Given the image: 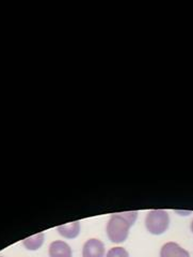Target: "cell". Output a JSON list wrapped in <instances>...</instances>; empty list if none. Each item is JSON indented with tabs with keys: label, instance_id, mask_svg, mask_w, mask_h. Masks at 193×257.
I'll use <instances>...</instances> for the list:
<instances>
[{
	"label": "cell",
	"instance_id": "obj_3",
	"mask_svg": "<svg viewBox=\"0 0 193 257\" xmlns=\"http://www.w3.org/2000/svg\"><path fill=\"white\" fill-rule=\"evenodd\" d=\"M104 245L98 239L88 240L82 248V257H104Z\"/></svg>",
	"mask_w": 193,
	"mask_h": 257
},
{
	"label": "cell",
	"instance_id": "obj_1",
	"mask_svg": "<svg viewBox=\"0 0 193 257\" xmlns=\"http://www.w3.org/2000/svg\"><path fill=\"white\" fill-rule=\"evenodd\" d=\"M138 212H123L116 213L110 216L107 224V235L110 241L114 243H122L130 234V228L136 222Z\"/></svg>",
	"mask_w": 193,
	"mask_h": 257
},
{
	"label": "cell",
	"instance_id": "obj_7",
	"mask_svg": "<svg viewBox=\"0 0 193 257\" xmlns=\"http://www.w3.org/2000/svg\"><path fill=\"white\" fill-rule=\"evenodd\" d=\"M44 241V234L41 232V234H36L32 237H29L27 239L24 240V245H25L26 248L31 251H36L38 247H41Z\"/></svg>",
	"mask_w": 193,
	"mask_h": 257
},
{
	"label": "cell",
	"instance_id": "obj_2",
	"mask_svg": "<svg viewBox=\"0 0 193 257\" xmlns=\"http://www.w3.org/2000/svg\"><path fill=\"white\" fill-rule=\"evenodd\" d=\"M170 218L164 210H152L146 219V229L152 235H162L168 229Z\"/></svg>",
	"mask_w": 193,
	"mask_h": 257
},
{
	"label": "cell",
	"instance_id": "obj_10",
	"mask_svg": "<svg viewBox=\"0 0 193 257\" xmlns=\"http://www.w3.org/2000/svg\"><path fill=\"white\" fill-rule=\"evenodd\" d=\"M0 257H2V256H0Z\"/></svg>",
	"mask_w": 193,
	"mask_h": 257
},
{
	"label": "cell",
	"instance_id": "obj_5",
	"mask_svg": "<svg viewBox=\"0 0 193 257\" xmlns=\"http://www.w3.org/2000/svg\"><path fill=\"white\" fill-rule=\"evenodd\" d=\"M50 257H72V248L61 240L54 241L50 246Z\"/></svg>",
	"mask_w": 193,
	"mask_h": 257
},
{
	"label": "cell",
	"instance_id": "obj_6",
	"mask_svg": "<svg viewBox=\"0 0 193 257\" xmlns=\"http://www.w3.org/2000/svg\"><path fill=\"white\" fill-rule=\"evenodd\" d=\"M58 231L60 232V235H62L66 238H68V239L76 238L80 232V224L79 222L76 221L73 223L61 225V226L58 227Z\"/></svg>",
	"mask_w": 193,
	"mask_h": 257
},
{
	"label": "cell",
	"instance_id": "obj_4",
	"mask_svg": "<svg viewBox=\"0 0 193 257\" xmlns=\"http://www.w3.org/2000/svg\"><path fill=\"white\" fill-rule=\"evenodd\" d=\"M160 257H190V254L178 243L168 242L162 247Z\"/></svg>",
	"mask_w": 193,
	"mask_h": 257
},
{
	"label": "cell",
	"instance_id": "obj_8",
	"mask_svg": "<svg viewBox=\"0 0 193 257\" xmlns=\"http://www.w3.org/2000/svg\"><path fill=\"white\" fill-rule=\"evenodd\" d=\"M106 257H130V254H128V252L124 247L116 246V247H112L111 250H109Z\"/></svg>",
	"mask_w": 193,
	"mask_h": 257
},
{
	"label": "cell",
	"instance_id": "obj_9",
	"mask_svg": "<svg viewBox=\"0 0 193 257\" xmlns=\"http://www.w3.org/2000/svg\"><path fill=\"white\" fill-rule=\"evenodd\" d=\"M191 230H192V232H193V221H192V223H191Z\"/></svg>",
	"mask_w": 193,
	"mask_h": 257
}]
</instances>
